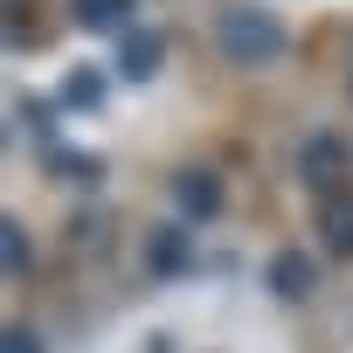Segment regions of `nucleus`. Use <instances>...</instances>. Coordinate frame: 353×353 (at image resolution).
Segmentation results:
<instances>
[{
    "mask_svg": "<svg viewBox=\"0 0 353 353\" xmlns=\"http://www.w3.org/2000/svg\"><path fill=\"white\" fill-rule=\"evenodd\" d=\"M284 21L270 14V8H229L222 21H215V49L229 56V63H243V70H263V63H277L284 56Z\"/></svg>",
    "mask_w": 353,
    "mask_h": 353,
    "instance_id": "f257e3e1",
    "label": "nucleus"
},
{
    "mask_svg": "<svg viewBox=\"0 0 353 353\" xmlns=\"http://www.w3.org/2000/svg\"><path fill=\"white\" fill-rule=\"evenodd\" d=\"M70 14L90 35H132V0H70Z\"/></svg>",
    "mask_w": 353,
    "mask_h": 353,
    "instance_id": "f03ea898",
    "label": "nucleus"
},
{
    "mask_svg": "<svg viewBox=\"0 0 353 353\" xmlns=\"http://www.w3.org/2000/svg\"><path fill=\"white\" fill-rule=\"evenodd\" d=\"M159 56H166V42H159L152 28H132V35L118 42V70H125L132 83H145V77L159 70Z\"/></svg>",
    "mask_w": 353,
    "mask_h": 353,
    "instance_id": "7ed1b4c3",
    "label": "nucleus"
},
{
    "mask_svg": "<svg viewBox=\"0 0 353 353\" xmlns=\"http://www.w3.org/2000/svg\"><path fill=\"white\" fill-rule=\"evenodd\" d=\"M319 229H325V243H332L339 256H353V201H346L339 188L319 201Z\"/></svg>",
    "mask_w": 353,
    "mask_h": 353,
    "instance_id": "20e7f679",
    "label": "nucleus"
},
{
    "mask_svg": "<svg viewBox=\"0 0 353 353\" xmlns=\"http://www.w3.org/2000/svg\"><path fill=\"white\" fill-rule=\"evenodd\" d=\"M305 173H312V188L325 181V194H332L339 173H346V145H339V139H312V145H305Z\"/></svg>",
    "mask_w": 353,
    "mask_h": 353,
    "instance_id": "39448f33",
    "label": "nucleus"
},
{
    "mask_svg": "<svg viewBox=\"0 0 353 353\" xmlns=\"http://www.w3.org/2000/svg\"><path fill=\"white\" fill-rule=\"evenodd\" d=\"M222 188H215V173H181V208L188 215H215Z\"/></svg>",
    "mask_w": 353,
    "mask_h": 353,
    "instance_id": "423d86ee",
    "label": "nucleus"
},
{
    "mask_svg": "<svg viewBox=\"0 0 353 353\" xmlns=\"http://www.w3.org/2000/svg\"><path fill=\"white\" fill-rule=\"evenodd\" d=\"M63 104H70V111H90V104H104V77H90V70H77V77L63 83Z\"/></svg>",
    "mask_w": 353,
    "mask_h": 353,
    "instance_id": "0eeeda50",
    "label": "nucleus"
},
{
    "mask_svg": "<svg viewBox=\"0 0 353 353\" xmlns=\"http://www.w3.org/2000/svg\"><path fill=\"white\" fill-rule=\"evenodd\" d=\"M270 277H277V291H284V298H298V291H305V284H312V263H305V256H291V250H284V256H277V263H270Z\"/></svg>",
    "mask_w": 353,
    "mask_h": 353,
    "instance_id": "6e6552de",
    "label": "nucleus"
},
{
    "mask_svg": "<svg viewBox=\"0 0 353 353\" xmlns=\"http://www.w3.org/2000/svg\"><path fill=\"white\" fill-rule=\"evenodd\" d=\"M181 256H188V236H181V229H159V243H152V270H181Z\"/></svg>",
    "mask_w": 353,
    "mask_h": 353,
    "instance_id": "1a4fd4ad",
    "label": "nucleus"
},
{
    "mask_svg": "<svg viewBox=\"0 0 353 353\" xmlns=\"http://www.w3.org/2000/svg\"><path fill=\"white\" fill-rule=\"evenodd\" d=\"M0 236H8V270L21 277V270H28V229H21V222H8Z\"/></svg>",
    "mask_w": 353,
    "mask_h": 353,
    "instance_id": "9d476101",
    "label": "nucleus"
},
{
    "mask_svg": "<svg viewBox=\"0 0 353 353\" xmlns=\"http://www.w3.org/2000/svg\"><path fill=\"white\" fill-rule=\"evenodd\" d=\"M8 353H42V339H35L28 325H8Z\"/></svg>",
    "mask_w": 353,
    "mask_h": 353,
    "instance_id": "9b49d317",
    "label": "nucleus"
}]
</instances>
